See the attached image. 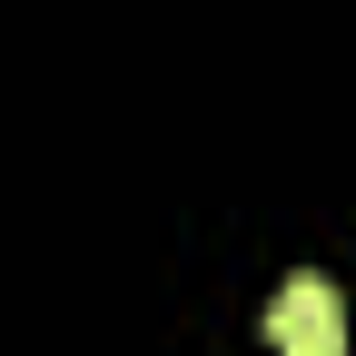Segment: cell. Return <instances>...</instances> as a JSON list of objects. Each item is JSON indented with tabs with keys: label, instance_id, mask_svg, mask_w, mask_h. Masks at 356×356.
Returning <instances> with one entry per match:
<instances>
[{
	"label": "cell",
	"instance_id": "6da1fadb",
	"mask_svg": "<svg viewBox=\"0 0 356 356\" xmlns=\"http://www.w3.org/2000/svg\"><path fill=\"white\" fill-rule=\"evenodd\" d=\"M267 346L277 356H346V307L327 277H287L267 307Z\"/></svg>",
	"mask_w": 356,
	"mask_h": 356
}]
</instances>
